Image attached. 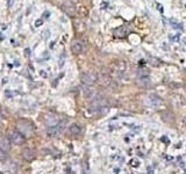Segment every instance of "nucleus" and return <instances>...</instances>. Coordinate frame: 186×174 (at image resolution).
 I'll list each match as a JSON object with an SVG mask.
<instances>
[{
    "instance_id": "1",
    "label": "nucleus",
    "mask_w": 186,
    "mask_h": 174,
    "mask_svg": "<svg viewBox=\"0 0 186 174\" xmlns=\"http://www.w3.org/2000/svg\"><path fill=\"white\" fill-rule=\"evenodd\" d=\"M7 137H8L11 144H15V145H22L26 142V136L23 135L21 131L16 130V129L9 130Z\"/></svg>"
},
{
    "instance_id": "2",
    "label": "nucleus",
    "mask_w": 186,
    "mask_h": 174,
    "mask_svg": "<svg viewBox=\"0 0 186 174\" xmlns=\"http://www.w3.org/2000/svg\"><path fill=\"white\" fill-rule=\"evenodd\" d=\"M98 81V76L93 72H84L81 74V83L86 86H93Z\"/></svg>"
},
{
    "instance_id": "3",
    "label": "nucleus",
    "mask_w": 186,
    "mask_h": 174,
    "mask_svg": "<svg viewBox=\"0 0 186 174\" xmlns=\"http://www.w3.org/2000/svg\"><path fill=\"white\" fill-rule=\"evenodd\" d=\"M63 130H64V123L59 122L56 126H49L48 129H47V135H48V137H51V138L58 137L63 132Z\"/></svg>"
},
{
    "instance_id": "4",
    "label": "nucleus",
    "mask_w": 186,
    "mask_h": 174,
    "mask_svg": "<svg viewBox=\"0 0 186 174\" xmlns=\"http://www.w3.org/2000/svg\"><path fill=\"white\" fill-rule=\"evenodd\" d=\"M162 102H163L162 99L156 94H149L146 99V103L148 106H150V107H158V106L162 104Z\"/></svg>"
},
{
    "instance_id": "5",
    "label": "nucleus",
    "mask_w": 186,
    "mask_h": 174,
    "mask_svg": "<svg viewBox=\"0 0 186 174\" xmlns=\"http://www.w3.org/2000/svg\"><path fill=\"white\" fill-rule=\"evenodd\" d=\"M67 132H69V135L73 136V137H78V136L83 132V126L79 124V123H72L69 128H67Z\"/></svg>"
},
{
    "instance_id": "6",
    "label": "nucleus",
    "mask_w": 186,
    "mask_h": 174,
    "mask_svg": "<svg viewBox=\"0 0 186 174\" xmlns=\"http://www.w3.org/2000/svg\"><path fill=\"white\" fill-rule=\"evenodd\" d=\"M84 50V44L80 39H73L71 42V51L75 55H80Z\"/></svg>"
},
{
    "instance_id": "7",
    "label": "nucleus",
    "mask_w": 186,
    "mask_h": 174,
    "mask_svg": "<svg viewBox=\"0 0 186 174\" xmlns=\"http://www.w3.org/2000/svg\"><path fill=\"white\" fill-rule=\"evenodd\" d=\"M11 150V142L8 137H1L0 138V152L6 154Z\"/></svg>"
},
{
    "instance_id": "8",
    "label": "nucleus",
    "mask_w": 186,
    "mask_h": 174,
    "mask_svg": "<svg viewBox=\"0 0 186 174\" xmlns=\"http://www.w3.org/2000/svg\"><path fill=\"white\" fill-rule=\"evenodd\" d=\"M44 122H45V124H47V126H53L58 124V123H59V120H58L57 116H56L55 114H48V115H45Z\"/></svg>"
},
{
    "instance_id": "9",
    "label": "nucleus",
    "mask_w": 186,
    "mask_h": 174,
    "mask_svg": "<svg viewBox=\"0 0 186 174\" xmlns=\"http://www.w3.org/2000/svg\"><path fill=\"white\" fill-rule=\"evenodd\" d=\"M22 157L23 159L27 161H31L35 157V153L33 151V149L30 146H26V148L22 150Z\"/></svg>"
},
{
    "instance_id": "10",
    "label": "nucleus",
    "mask_w": 186,
    "mask_h": 174,
    "mask_svg": "<svg viewBox=\"0 0 186 174\" xmlns=\"http://www.w3.org/2000/svg\"><path fill=\"white\" fill-rule=\"evenodd\" d=\"M63 11L64 12H67L69 15H75V12H76V9H75V7H73V5L72 4H64L63 5Z\"/></svg>"
},
{
    "instance_id": "11",
    "label": "nucleus",
    "mask_w": 186,
    "mask_h": 174,
    "mask_svg": "<svg viewBox=\"0 0 186 174\" xmlns=\"http://www.w3.org/2000/svg\"><path fill=\"white\" fill-rule=\"evenodd\" d=\"M81 170H83V174H90V168L86 161H85L84 164H83V166H81Z\"/></svg>"
},
{
    "instance_id": "12",
    "label": "nucleus",
    "mask_w": 186,
    "mask_h": 174,
    "mask_svg": "<svg viewBox=\"0 0 186 174\" xmlns=\"http://www.w3.org/2000/svg\"><path fill=\"white\" fill-rule=\"evenodd\" d=\"M171 39H172V41H178V39H179V35L177 34V36H173V37H171Z\"/></svg>"
},
{
    "instance_id": "13",
    "label": "nucleus",
    "mask_w": 186,
    "mask_h": 174,
    "mask_svg": "<svg viewBox=\"0 0 186 174\" xmlns=\"http://www.w3.org/2000/svg\"><path fill=\"white\" fill-rule=\"evenodd\" d=\"M41 22L42 21H40V20H39V21H36V27H39L41 25Z\"/></svg>"
},
{
    "instance_id": "14",
    "label": "nucleus",
    "mask_w": 186,
    "mask_h": 174,
    "mask_svg": "<svg viewBox=\"0 0 186 174\" xmlns=\"http://www.w3.org/2000/svg\"><path fill=\"white\" fill-rule=\"evenodd\" d=\"M184 123H185V126H186V116L184 117Z\"/></svg>"
},
{
    "instance_id": "15",
    "label": "nucleus",
    "mask_w": 186,
    "mask_h": 174,
    "mask_svg": "<svg viewBox=\"0 0 186 174\" xmlns=\"http://www.w3.org/2000/svg\"><path fill=\"white\" fill-rule=\"evenodd\" d=\"M184 43H185V44H186V37H185V39H184Z\"/></svg>"
}]
</instances>
